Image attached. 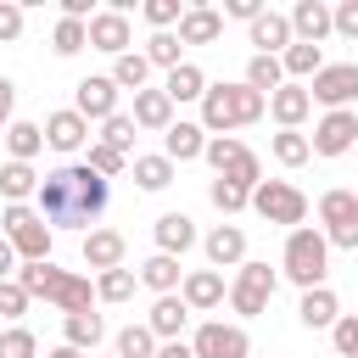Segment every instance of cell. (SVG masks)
<instances>
[{"mask_svg":"<svg viewBox=\"0 0 358 358\" xmlns=\"http://www.w3.org/2000/svg\"><path fill=\"white\" fill-rule=\"evenodd\" d=\"M296 319H302L308 330H330V324L341 319V302H336V291H330V285H313V291H302V302H296Z\"/></svg>","mask_w":358,"mask_h":358,"instance_id":"obj_22","label":"cell"},{"mask_svg":"<svg viewBox=\"0 0 358 358\" xmlns=\"http://www.w3.org/2000/svg\"><path fill=\"white\" fill-rule=\"evenodd\" d=\"M201 151H207V129H201V123H185V117L168 123V134H162V157H168L173 168H179V162H196Z\"/></svg>","mask_w":358,"mask_h":358,"instance_id":"obj_17","label":"cell"},{"mask_svg":"<svg viewBox=\"0 0 358 358\" xmlns=\"http://www.w3.org/2000/svg\"><path fill=\"white\" fill-rule=\"evenodd\" d=\"M358 145V112H324L308 134V151L313 157H347Z\"/></svg>","mask_w":358,"mask_h":358,"instance_id":"obj_11","label":"cell"},{"mask_svg":"<svg viewBox=\"0 0 358 358\" xmlns=\"http://www.w3.org/2000/svg\"><path fill=\"white\" fill-rule=\"evenodd\" d=\"M140 11H145V22H151L157 34H168V28H173V22L185 17V6H179V0H145Z\"/></svg>","mask_w":358,"mask_h":358,"instance_id":"obj_46","label":"cell"},{"mask_svg":"<svg viewBox=\"0 0 358 358\" xmlns=\"http://www.w3.org/2000/svg\"><path fill=\"white\" fill-rule=\"evenodd\" d=\"M157 347H162V341H157L145 324H123V330H117V358H157Z\"/></svg>","mask_w":358,"mask_h":358,"instance_id":"obj_38","label":"cell"},{"mask_svg":"<svg viewBox=\"0 0 358 358\" xmlns=\"http://www.w3.org/2000/svg\"><path fill=\"white\" fill-rule=\"evenodd\" d=\"M224 34V17L213 11V6H185V17H179V45H213Z\"/></svg>","mask_w":358,"mask_h":358,"instance_id":"obj_23","label":"cell"},{"mask_svg":"<svg viewBox=\"0 0 358 358\" xmlns=\"http://www.w3.org/2000/svg\"><path fill=\"white\" fill-rule=\"evenodd\" d=\"M0 229H6V241H11V252H17L22 263H45V257H50V224L39 218V207L11 201V207L0 213Z\"/></svg>","mask_w":358,"mask_h":358,"instance_id":"obj_5","label":"cell"},{"mask_svg":"<svg viewBox=\"0 0 358 358\" xmlns=\"http://www.w3.org/2000/svg\"><path fill=\"white\" fill-rule=\"evenodd\" d=\"M218 17H241V22L252 28V22L263 17V6H257V0H224V11H218Z\"/></svg>","mask_w":358,"mask_h":358,"instance_id":"obj_52","label":"cell"},{"mask_svg":"<svg viewBox=\"0 0 358 358\" xmlns=\"http://www.w3.org/2000/svg\"><path fill=\"white\" fill-rule=\"evenodd\" d=\"M313 151H308V134H296V129H280L274 134V162H285V168H302Z\"/></svg>","mask_w":358,"mask_h":358,"instance_id":"obj_42","label":"cell"},{"mask_svg":"<svg viewBox=\"0 0 358 358\" xmlns=\"http://www.w3.org/2000/svg\"><path fill=\"white\" fill-rule=\"evenodd\" d=\"M190 352H196V358H252V336H246L241 324L207 319V324L190 336Z\"/></svg>","mask_w":358,"mask_h":358,"instance_id":"obj_10","label":"cell"},{"mask_svg":"<svg viewBox=\"0 0 358 358\" xmlns=\"http://www.w3.org/2000/svg\"><path fill=\"white\" fill-rule=\"evenodd\" d=\"M84 168H95L101 179H117V173L129 168V157H123V151H112V145H101V140H90V157H84Z\"/></svg>","mask_w":358,"mask_h":358,"instance_id":"obj_43","label":"cell"},{"mask_svg":"<svg viewBox=\"0 0 358 358\" xmlns=\"http://www.w3.org/2000/svg\"><path fill=\"white\" fill-rule=\"evenodd\" d=\"M274 285H280V274H274L268 263H241L235 280H229V308H235L241 319H257V313H268Z\"/></svg>","mask_w":358,"mask_h":358,"instance_id":"obj_7","label":"cell"},{"mask_svg":"<svg viewBox=\"0 0 358 358\" xmlns=\"http://www.w3.org/2000/svg\"><path fill=\"white\" fill-rule=\"evenodd\" d=\"M123 252H129V241H123L117 229H90V235H84V268H95V274L123 268Z\"/></svg>","mask_w":358,"mask_h":358,"instance_id":"obj_19","label":"cell"},{"mask_svg":"<svg viewBox=\"0 0 358 358\" xmlns=\"http://www.w3.org/2000/svg\"><path fill=\"white\" fill-rule=\"evenodd\" d=\"M330 28H336L341 39H358V0H341V6L330 11Z\"/></svg>","mask_w":358,"mask_h":358,"instance_id":"obj_50","label":"cell"},{"mask_svg":"<svg viewBox=\"0 0 358 358\" xmlns=\"http://www.w3.org/2000/svg\"><path fill=\"white\" fill-rule=\"evenodd\" d=\"M17 274V252H11V241L0 235V280H11Z\"/></svg>","mask_w":358,"mask_h":358,"instance_id":"obj_54","label":"cell"},{"mask_svg":"<svg viewBox=\"0 0 358 358\" xmlns=\"http://www.w3.org/2000/svg\"><path fill=\"white\" fill-rule=\"evenodd\" d=\"M224 296H229V291H224V274H218V268H196V274L179 280V302H185L190 313H213Z\"/></svg>","mask_w":358,"mask_h":358,"instance_id":"obj_14","label":"cell"},{"mask_svg":"<svg viewBox=\"0 0 358 358\" xmlns=\"http://www.w3.org/2000/svg\"><path fill=\"white\" fill-rule=\"evenodd\" d=\"M280 67H285V78L296 84V78H313L319 67H324V50L319 45H302V39H291L285 50H280Z\"/></svg>","mask_w":358,"mask_h":358,"instance_id":"obj_30","label":"cell"},{"mask_svg":"<svg viewBox=\"0 0 358 358\" xmlns=\"http://www.w3.org/2000/svg\"><path fill=\"white\" fill-rule=\"evenodd\" d=\"M252 213H257L263 224H291V229H302L308 196H302L291 179H263V185L252 190Z\"/></svg>","mask_w":358,"mask_h":358,"instance_id":"obj_6","label":"cell"},{"mask_svg":"<svg viewBox=\"0 0 358 358\" xmlns=\"http://www.w3.org/2000/svg\"><path fill=\"white\" fill-rule=\"evenodd\" d=\"M285 22H291V39H302V45H324V39L336 34L324 0H296V6L285 11Z\"/></svg>","mask_w":358,"mask_h":358,"instance_id":"obj_13","label":"cell"},{"mask_svg":"<svg viewBox=\"0 0 358 358\" xmlns=\"http://www.w3.org/2000/svg\"><path fill=\"white\" fill-rule=\"evenodd\" d=\"M252 45H257V56H280V50L291 45V22H285V11H263V17L252 22Z\"/></svg>","mask_w":358,"mask_h":358,"instance_id":"obj_27","label":"cell"},{"mask_svg":"<svg viewBox=\"0 0 358 358\" xmlns=\"http://www.w3.org/2000/svg\"><path fill=\"white\" fill-rule=\"evenodd\" d=\"M185 324H190V308H185L179 296H157V302H151V313H145V330H151L157 341H179V336H185Z\"/></svg>","mask_w":358,"mask_h":358,"instance_id":"obj_20","label":"cell"},{"mask_svg":"<svg viewBox=\"0 0 358 358\" xmlns=\"http://www.w3.org/2000/svg\"><path fill=\"white\" fill-rule=\"evenodd\" d=\"M17 285H22L28 296L56 302V308H62V319H73V313H90V308H95V285H90V274L56 268L50 257H45V263H17Z\"/></svg>","mask_w":358,"mask_h":358,"instance_id":"obj_2","label":"cell"},{"mask_svg":"<svg viewBox=\"0 0 358 358\" xmlns=\"http://www.w3.org/2000/svg\"><path fill=\"white\" fill-rule=\"evenodd\" d=\"M39 129H45V145H50V151H62V157H73V151L90 140V123H84L73 106H67V112H50Z\"/></svg>","mask_w":358,"mask_h":358,"instance_id":"obj_16","label":"cell"},{"mask_svg":"<svg viewBox=\"0 0 358 358\" xmlns=\"http://www.w3.org/2000/svg\"><path fill=\"white\" fill-rule=\"evenodd\" d=\"M190 246H196V218H190V213H162V218H157V252L185 257Z\"/></svg>","mask_w":358,"mask_h":358,"instance_id":"obj_21","label":"cell"},{"mask_svg":"<svg viewBox=\"0 0 358 358\" xmlns=\"http://www.w3.org/2000/svg\"><path fill=\"white\" fill-rule=\"evenodd\" d=\"M179 50H185V45H179V34H151V39H145V50H140V56H145V62H151V67H168V73H173V67H179V62H185V56H179Z\"/></svg>","mask_w":358,"mask_h":358,"instance_id":"obj_40","label":"cell"},{"mask_svg":"<svg viewBox=\"0 0 358 358\" xmlns=\"http://www.w3.org/2000/svg\"><path fill=\"white\" fill-rule=\"evenodd\" d=\"M6 151H11V162H34L45 151V129L28 123V117H11L6 123Z\"/></svg>","mask_w":358,"mask_h":358,"instance_id":"obj_28","label":"cell"},{"mask_svg":"<svg viewBox=\"0 0 358 358\" xmlns=\"http://www.w3.org/2000/svg\"><path fill=\"white\" fill-rule=\"evenodd\" d=\"M319 235L341 252H358V190H324L319 196Z\"/></svg>","mask_w":358,"mask_h":358,"instance_id":"obj_9","label":"cell"},{"mask_svg":"<svg viewBox=\"0 0 358 358\" xmlns=\"http://www.w3.org/2000/svg\"><path fill=\"white\" fill-rule=\"evenodd\" d=\"M308 112H313V101H308V90H302V84H280V90L268 95V117H274L280 129H296Z\"/></svg>","mask_w":358,"mask_h":358,"instance_id":"obj_24","label":"cell"},{"mask_svg":"<svg viewBox=\"0 0 358 358\" xmlns=\"http://www.w3.org/2000/svg\"><path fill=\"white\" fill-rule=\"evenodd\" d=\"M179 280H185V268H179V257H168V252H151V257L140 263V285L157 291V296H173Z\"/></svg>","mask_w":358,"mask_h":358,"instance_id":"obj_25","label":"cell"},{"mask_svg":"<svg viewBox=\"0 0 358 358\" xmlns=\"http://www.w3.org/2000/svg\"><path fill=\"white\" fill-rule=\"evenodd\" d=\"M112 358H117V352H112Z\"/></svg>","mask_w":358,"mask_h":358,"instance_id":"obj_57","label":"cell"},{"mask_svg":"<svg viewBox=\"0 0 358 358\" xmlns=\"http://www.w3.org/2000/svg\"><path fill=\"white\" fill-rule=\"evenodd\" d=\"M101 145H112V151H123L129 157V145H134V117L129 112H112L106 123H101V134H95Z\"/></svg>","mask_w":358,"mask_h":358,"instance_id":"obj_41","label":"cell"},{"mask_svg":"<svg viewBox=\"0 0 358 358\" xmlns=\"http://www.w3.org/2000/svg\"><path fill=\"white\" fill-rule=\"evenodd\" d=\"M84 45H90V28H84V22H73V17H62V22L50 28V50H56V56H78Z\"/></svg>","mask_w":358,"mask_h":358,"instance_id":"obj_39","label":"cell"},{"mask_svg":"<svg viewBox=\"0 0 358 358\" xmlns=\"http://www.w3.org/2000/svg\"><path fill=\"white\" fill-rule=\"evenodd\" d=\"M117 84L106 78V73H90V78H78L73 84V112L84 117V123H106L112 112H117Z\"/></svg>","mask_w":358,"mask_h":358,"instance_id":"obj_12","label":"cell"},{"mask_svg":"<svg viewBox=\"0 0 358 358\" xmlns=\"http://www.w3.org/2000/svg\"><path fill=\"white\" fill-rule=\"evenodd\" d=\"M134 185L140 190H168L173 185V162L157 151V157H134Z\"/></svg>","mask_w":358,"mask_h":358,"instance_id":"obj_36","label":"cell"},{"mask_svg":"<svg viewBox=\"0 0 358 358\" xmlns=\"http://www.w3.org/2000/svg\"><path fill=\"white\" fill-rule=\"evenodd\" d=\"M11 106H17V84L0 78V134H6V123H11Z\"/></svg>","mask_w":358,"mask_h":358,"instance_id":"obj_53","label":"cell"},{"mask_svg":"<svg viewBox=\"0 0 358 358\" xmlns=\"http://www.w3.org/2000/svg\"><path fill=\"white\" fill-rule=\"evenodd\" d=\"M34 190H39L34 162H6V168H0V196H6V207H11V201H28Z\"/></svg>","mask_w":358,"mask_h":358,"instance_id":"obj_33","label":"cell"},{"mask_svg":"<svg viewBox=\"0 0 358 358\" xmlns=\"http://www.w3.org/2000/svg\"><path fill=\"white\" fill-rule=\"evenodd\" d=\"M106 78H112L117 90H134V95H140L145 78H151V62H145L140 50H123V56H112V73H106Z\"/></svg>","mask_w":358,"mask_h":358,"instance_id":"obj_31","label":"cell"},{"mask_svg":"<svg viewBox=\"0 0 358 358\" xmlns=\"http://www.w3.org/2000/svg\"><path fill=\"white\" fill-rule=\"evenodd\" d=\"M62 336H67V347L95 352L101 336H106V324H101V313H73V319H62Z\"/></svg>","mask_w":358,"mask_h":358,"instance_id":"obj_34","label":"cell"},{"mask_svg":"<svg viewBox=\"0 0 358 358\" xmlns=\"http://www.w3.org/2000/svg\"><path fill=\"white\" fill-rule=\"evenodd\" d=\"M162 95L179 106V101H201L207 95V73L196 67V62H179L173 73H168V84H162Z\"/></svg>","mask_w":358,"mask_h":358,"instance_id":"obj_29","label":"cell"},{"mask_svg":"<svg viewBox=\"0 0 358 358\" xmlns=\"http://www.w3.org/2000/svg\"><path fill=\"white\" fill-rule=\"evenodd\" d=\"M330 341H336L341 358H358V313H341V319L330 324Z\"/></svg>","mask_w":358,"mask_h":358,"instance_id":"obj_47","label":"cell"},{"mask_svg":"<svg viewBox=\"0 0 358 358\" xmlns=\"http://www.w3.org/2000/svg\"><path fill=\"white\" fill-rule=\"evenodd\" d=\"M201 246H207V263L213 268H241L246 263V229L241 224H218Z\"/></svg>","mask_w":358,"mask_h":358,"instance_id":"obj_18","label":"cell"},{"mask_svg":"<svg viewBox=\"0 0 358 358\" xmlns=\"http://www.w3.org/2000/svg\"><path fill=\"white\" fill-rule=\"evenodd\" d=\"M207 196H213L218 213H241V207H252V190H241V185H229V179H213Z\"/></svg>","mask_w":358,"mask_h":358,"instance_id":"obj_45","label":"cell"},{"mask_svg":"<svg viewBox=\"0 0 358 358\" xmlns=\"http://www.w3.org/2000/svg\"><path fill=\"white\" fill-rule=\"evenodd\" d=\"M0 358H39V341H34V330H28V324H11V330H0Z\"/></svg>","mask_w":358,"mask_h":358,"instance_id":"obj_44","label":"cell"},{"mask_svg":"<svg viewBox=\"0 0 358 358\" xmlns=\"http://www.w3.org/2000/svg\"><path fill=\"white\" fill-rule=\"evenodd\" d=\"M129 117H134V129H157V134H168V123H173V101H168L162 90H140Z\"/></svg>","mask_w":358,"mask_h":358,"instance_id":"obj_26","label":"cell"},{"mask_svg":"<svg viewBox=\"0 0 358 358\" xmlns=\"http://www.w3.org/2000/svg\"><path fill=\"white\" fill-rule=\"evenodd\" d=\"M90 50H106V56H123L129 45H134V34H129V17L123 11H95L90 22Z\"/></svg>","mask_w":358,"mask_h":358,"instance_id":"obj_15","label":"cell"},{"mask_svg":"<svg viewBox=\"0 0 358 358\" xmlns=\"http://www.w3.org/2000/svg\"><path fill=\"white\" fill-rule=\"evenodd\" d=\"M280 268H285V280L302 285V291L324 285V274H330V241H324L319 229H291V235H285V257H280Z\"/></svg>","mask_w":358,"mask_h":358,"instance_id":"obj_4","label":"cell"},{"mask_svg":"<svg viewBox=\"0 0 358 358\" xmlns=\"http://www.w3.org/2000/svg\"><path fill=\"white\" fill-rule=\"evenodd\" d=\"M28 302H34V296H28L17 280H0V319H22V313H28Z\"/></svg>","mask_w":358,"mask_h":358,"instance_id":"obj_48","label":"cell"},{"mask_svg":"<svg viewBox=\"0 0 358 358\" xmlns=\"http://www.w3.org/2000/svg\"><path fill=\"white\" fill-rule=\"evenodd\" d=\"M241 84H246V90H257V95L268 101V95H274L280 84H285V67H280V56H252V62H246V78H241Z\"/></svg>","mask_w":358,"mask_h":358,"instance_id":"obj_32","label":"cell"},{"mask_svg":"<svg viewBox=\"0 0 358 358\" xmlns=\"http://www.w3.org/2000/svg\"><path fill=\"white\" fill-rule=\"evenodd\" d=\"M263 112H268V101L246 84H207V95H201V129L207 134H235V129L257 123Z\"/></svg>","mask_w":358,"mask_h":358,"instance_id":"obj_3","label":"cell"},{"mask_svg":"<svg viewBox=\"0 0 358 358\" xmlns=\"http://www.w3.org/2000/svg\"><path fill=\"white\" fill-rule=\"evenodd\" d=\"M218 179H229V185H241V190H257V185H263V162H257V151H246V145H241V151L224 162V173H218Z\"/></svg>","mask_w":358,"mask_h":358,"instance_id":"obj_35","label":"cell"},{"mask_svg":"<svg viewBox=\"0 0 358 358\" xmlns=\"http://www.w3.org/2000/svg\"><path fill=\"white\" fill-rule=\"evenodd\" d=\"M34 201H39V218L50 224V235H56V229H84V224H95V218L106 213L112 179H101V173L84 168V162H62V168H50V173L39 179Z\"/></svg>","mask_w":358,"mask_h":358,"instance_id":"obj_1","label":"cell"},{"mask_svg":"<svg viewBox=\"0 0 358 358\" xmlns=\"http://www.w3.org/2000/svg\"><path fill=\"white\" fill-rule=\"evenodd\" d=\"M45 358H90V352H78V347H67V341H62V347H50Z\"/></svg>","mask_w":358,"mask_h":358,"instance_id":"obj_56","label":"cell"},{"mask_svg":"<svg viewBox=\"0 0 358 358\" xmlns=\"http://www.w3.org/2000/svg\"><path fill=\"white\" fill-rule=\"evenodd\" d=\"M302 90L324 112H352V101H358V62H324Z\"/></svg>","mask_w":358,"mask_h":358,"instance_id":"obj_8","label":"cell"},{"mask_svg":"<svg viewBox=\"0 0 358 358\" xmlns=\"http://www.w3.org/2000/svg\"><path fill=\"white\" fill-rule=\"evenodd\" d=\"M235 151H241V140H235V134H213V140H207V151H201V157H207V162H213V168H218V173H224V162H229V157H235Z\"/></svg>","mask_w":358,"mask_h":358,"instance_id":"obj_49","label":"cell"},{"mask_svg":"<svg viewBox=\"0 0 358 358\" xmlns=\"http://www.w3.org/2000/svg\"><path fill=\"white\" fill-rule=\"evenodd\" d=\"M134 285H140V274H134V268H106V274L95 280V296H101V302H129V296H134Z\"/></svg>","mask_w":358,"mask_h":358,"instance_id":"obj_37","label":"cell"},{"mask_svg":"<svg viewBox=\"0 0 358 358\" xmlns=\"http://www.w3.org/2000/svg\"><path fill=\"white\" fill-rule=\"evenodd\" d=\"M22 34V6H11V0H0V45H11Z\"/></svg>","mask_w":358,"mask_h":358,"instance_id":"obj_51","label":"cell"},{"mask_svg":"<svg viewBox=\"0 0 358 358\" xmlns=\"http://www.w3.org/2000/svg\"><path fill=\"white\" fill-rule=\"evenodd\" d=\"M157 358H196V352H190V341H162Z\"/></svg>","mask_w":358,"mask_h":358,"instance_id":"obj_55","label":"cell"}]
</instances>
